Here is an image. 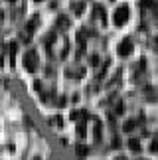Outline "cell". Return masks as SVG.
Masks as SVG:
<instances>
[{
  "mask_svg": "<svg viewBox=\"0 0 158 160\" xmlns=\"http://www.w3.org/2000/svg\"><path fill=\"white\" fill-rule=\"evenodd\" d=\"M0 22H2V12H0Z\"/></svg>",
  "mask_w": 158,
  "mask_h": 160,
  "instance_id": "obj_12",
  "label": "cell"
},
{
  "mask_svg": "<svg viewBox=\"0 0 158 160\" xmlns=\"http://www.w3.org/2000/svg\"><path fill=\"white\" fill-rule=\"evenodd\" d=\"M129 148H131L132 152H141V142H138L136 138H131V140H129Z\"/></svg>",
  "mask_w": 158,
  "mask_h": 160,
  "instance_id": "obj_5",
  "label": "cell"
},
{
  "mask_svg": "<svg viewBox=\"0 0 158 160\" xmlns=\"http://www.w3.org/2000/svg\"><path fill=\"white\" fill-rule=\"evenodd\" d=\"M24 65H26L28 71H34L36 67H38V55L34 52H26L24 53Z\"/></svg>",
  "mask_w": 158,
  "mask_h": 160,
  "instance_id": "obj_2",
  "label": "cell"
},
{
  "mask_svg": "<svg viewBox=\"0 0 158 160\" xmlns=\"http://www.w3.org/2000/svg\"><path fill=\"white\" fill-rule=\"evenodd\" d=\"M131 52H132V42L131 40H123L119 44V53L121 55H129Z\"/></svg>",
  "mask_w": 158,
  "mask_h": 160,
  "instance_id": "obj_3",
  "label": "cell"
},
{
  "mask_svg": "<svg viewBox=\"0 0 158 160\" xmlns=\"http://www.w3.org/2000/svg\"><path fill=\"white\" fill-rule=\"evenodd\" d=\"M117 160H125V158H123V156H119V158H117Z\"/></svg>",
  "mask_w": 158,
  "mask_h": 160,
  "instance_id": "obj_11",
  "label": "cell"
},
{
  "mask_svg": "<svg viewBox=\"0 0 158 160\" xmlns=\"http://www.w3.org/2000/svg\"><path fill=\"white\" fill-rule=\"evenodd\" d=\"M126 20H129V8H126V6H119V8L115 10V24H117V26H123Z\"/></svg>",
  "mask_w": 158,
  "mask_h": 160,
  "instance_id": "obj_1",
  "label": "cell"
},
{
  "mask_svg": "<svg viewBox=\"0 0 158 160\" xmlns=\"http://www.w3.org/2000/svg\"><path fill=\"white\" fill-rule=\"evenodd\" d=\"M73 12H75V14H81V12H83V2H75Z\"/></svg>",
  "mask_w": 158,
  "mask_h": 160,
  "instance_id": "obj_7",
  "label": "cell"
},
{
  "mask_svg": "<svg viewBox=\"0 0 158 160\" xmlns=\"http://www.w3.org/2000/svg\"><path fill=\"white\" fill-rule=\"evenodd\" d=\"M136 127V121H126L125 125H123V131H126V132H131L132 128Z\"/></svg>",
  "mask_w": 158,
  "mask_h": 160,
  "instance_id": "obj_6",
  "label": "cell"
},
{
  "mask_svg": "<svg viewBox=\"0 0 158 160\" xmlns=\"http://www.w3.org/2000/svg\"><path fill=\"white\" fill-rule=\"evenodd\" d=\"M36 2H40V0H36Z\"/></svg>",
  "mask_w": 158,
  "mask_h": 160,
  "instance_id": "obj_13",
  "label": "cell"
},
{
  "mask_svg": "<svg viewBox=\"0 0 158 160\" xmlns=\"http://www.w3.org/2000/svg\"><path fill=\"white\" fill-rule=\"evenodd\" d=\"M77 152H79V154H87V148L81 144V146H77Z\"/></svg>",
  "mask_w": 158,
  "mask_h": 160,
  "instance_id": "obj_8",
  "label": "cell"
},
{
  "mask_svg": "<svg viewBox=\"0 0 158 160\" xmlns=\"http://www.w3.org/2000/svg\"><path fill=\"white\" fill-rule=\"evenodd\" d=\"M154 12H156V14H158V2L154 4Z\"/></svg>",
  "mask_w": 158,
  "mask_h": 160,
  "instance_id": "obj_10",
  "label": "cell"
},
{
  "mask_svg": "<svg viewBox=\"0 0 158 160\" xmlns=\"http://www.w3.org/2000/svg\"><path fill=\"white\" fill-rule=\"evenodd\" d=\"M67 26H69V18H67V16H59V18H57V28H59V30H65Z\"/></svg>",
  "mask_w": 158,
  "mask_h": 160,
  "instance_id": "obj_4",
  "label": "cell"
},
{
  "mask_svg": "<svg viewBox=\"0 0 158 160\" xmlns=\"http://www.w3.org/2000/svg\"><path fill=\"white\" fill-rule=\"evenodd\" d=\"M150 150H152V152H156V150H158V140H154V142H152V146H150Z\"/></svg>",
  "mask_w": 158,
  "mask_h": 160,
  "instance_id": "obj_9",
  "label": "cell"
}]
</instances>
